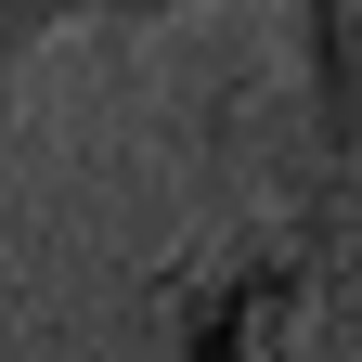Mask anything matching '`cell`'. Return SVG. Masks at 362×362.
Returning <instances> with one entry per match:
<instances>
[{
	"label": "cell",
	"instance_id": "6da1fadb",
	"mask_svg": "<svg viewBox=\"0 0 362 362\" xmlns=\"http://www.w3.org/2000/svg\"><path fill=\"white\" fill-rule=\"evenodd\" d=\"M156 310H168V349L181 362H349L337 298H324V272H310V246H298L285 207L246 220V233H220V246H194Z\"/></svg>",
	"mask_w": 362,
	"mask_h": 362
},
{
	"label": "cell",
	"instance_id": "7a4b0ae2",
	"mask_svg": "<svg viewBox=\"0 0 362 362\" xmlns=\"http://www.w3.org/2000/svg\"><path fill=\"white\" fill-rule=\"evenodd\" d=\"M298 143L310 181L362 156V0H298Z\"/></svg>",
	"mask_w": 362,
	"mask_h": 362
},
{
	"label": "cell",
	"instance_id": "3957f363",
	"mask_svg": "<svg viewBox=\"0 0 362 362\" xmlns=\"http://www.w3.org/2000/svg\"><path fill=\"white\" fill-rule=\"evenodd\" d=\"M65 26H90V0H0V104L39 78V52H52Z\"/></svg>",
	"mask_w": 362,
	"mask_h": 362
},
{
	"label": "cell",
	"instance_id": "277c9868",
	"mask_svg": "<svg viewBox=\"0 0 362 362\" xmlns=\"http://www.w3.org/2000/svg\"><path fill=\"white\" fill-rule=\"evenodd\" d=\"M181 13H207V0H90V26H117V39H156Z\"/></svg>",
	"mask_w": 362,
	"mask_h": 362
},
{
	"label": "cell",
	"instance_id": "5b68a950",
	"mask_svg": "<svg viewBox=\"0 0 362 362\" xmlns=\"http://www.w3.org/2000/svg\"><path fill=\"white\" fill-rule=\"evenodd\" d=\"M349 362H362V349H349Z\"/></svg>",
	"mask_w": 362,
	"mask_h": 362
}]
</instances>
